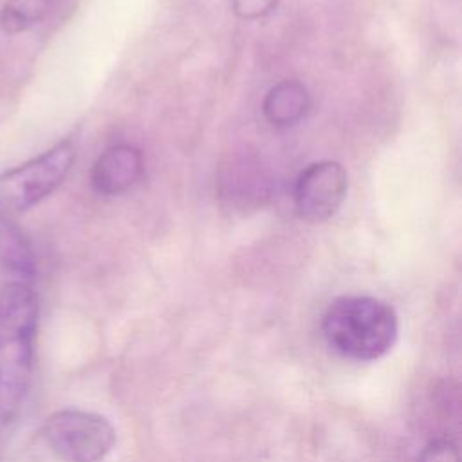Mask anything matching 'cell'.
Masks as SVG:
<instances>
[{
    "instance_id": "obj_3",
    "label": "cell",
    "mask_w": 462,
    "mask_h": 462,
    "mask_svg": "<svg viewBox=\"0 0 462 462\" xmlns=\"http://www.w3.org/2000/svg\"><path fill=\"white\" fill-rule=\"evenodd\" d=\"M76 159L70 141H61L42 155L0 175V215L27 211L51 195L67 177Z\"/></svg>"
},
{
    "instance_id": "obj_6",
    "label": "cell",
    "mask_w": 462,
    "mask_h": 462,
    "mask_svg": "<svg viewBox=\"0 0 462 462\" xmlns=\"http://www.w3.org/2000/svg\"><path fill=\"white\" fill-rule=\"evenodd\" d=\"M144 171L143 152L132 144L108 146L92 164L90 184L103 197H117L130 191Z\"/></svg>"
},
{
    "instance_id": "obj_11",
    "label": "cell",
    "mask_w": 462,
    "mask_h": 462,
    "mask_svg": "<svg viewBox=\"0 0 462 462\" xmlns=\"http://www.w3.org/2000/svg\"><path fill=\"white\" fill-rule=\"evenodd\" d=\"M419 462H458V448L449 439H433L420 449Z\"/></svg>"
},
{
    "instance_id": "obj_4",
    "label": "cell",
    "mask_w": 462,
    "mask_h": 462,
    "mask_svg": "<svg viewBox=\"0 0 462 462\" xmlns=\"http://www.w3.org/2000/svg\"><path fill=\"white\" fill-rule=\"evenodd\" d=\"M43 437L51 451L65 462H99L116 444V430L103 415L76 408L51 413Z\"/></svg>"
},
{
    "instance_id": "obj_9",
    "label": "cell",
    "mask_w": 462,
    "mask_h": 462,
    "mask_svg": "<svg viewBox=\"0 0 462 462\" xmlns=\"http://www.w3.org/2000/svg\"><path fill=\"white\" fill-rule=\"evenodd\" d=\"M267 184L262 168L258 164H249L245 161L231 166L229 173L222 179V195L231 199L240 206H247L249 202L262 204V199L267 197Z\"/></svg>"
},
{
    "instance_id": "obj_10",
    "label": "cell",
    "mask_w": 462,
    "mask_h": 462,
    "mask_svg": "<svg viewBox=\"0 0 462 462\" xmlns=\"http://www.w3.org/2000/svg\"><path fill=\"white\" fill-rule=\"evenodd\" d=\"M51 7V0H7L0 9V27L7 34H18L40 23Z\"/></svg>"
},
{
    "instance_id": "obj_12",
    "label": "cell",
    "mask_w": 462,
    "mask_h": 462,
    "mask_svg": "<svg viewBox=\"0 0 462 462\" xmlns=\"http://www.w3.org/2000/svg\"><path fill=\"white\" fill-rule=\"evenodd\" d=\"M231 5L238 18L258 20L274 11L278 0H231Z\"/></svg>"
},
{
    "instance_id": "obj_1",
    "label": "cell",
    "mask_w": 462,
    "mask_h": 462,
    "mask_svg": "<svg viewBox=\"0 0 462 462\" xmlns=\"http://www.w3.org/2000/svg\"><path fill=\"white\" fill-rule=\"evenodd\" d=\"M36 323L38 296L32 282H5L0 287V422L13 420L27 395Z\"/></svg>"
},
{
    "instance_id": "obj_2",
    "label": "cell",
    "mask_w": 462,
    "mask_h": 462,
    "mask_svg": "<svg viewBox=\"0 0 462 462\" xmlns=\"http://www.w3.org/2000/svg\"><path fill=\"white\" fill-rule=\"evenodd\" d=\"M327 345L352 361H375L386 356L399 334L392 305L372 296H341L321 318Z\"/></svg>"
},
{
    "instance_id": "obj_8",
    "label": "cell",
    "mask_w": 462,
    "mask_h": 462,
    "mask_svg": "<svg viewBox=\"0 0 462 462\" xmlns=\"http://www.w3.org/2000/svg\"><path fill=\"white\" fill-rule=\"evenodd\" d=\"M0 265L13 280L32 282L34 258L29 242L7 217L0 215Z\"/></svg>"
},
{
    "instance_id": "obj_5",
    "label": "cell",
    "mask_w": 462,
    "mask_h": 462,
    "mask_svg": "<svg viewBox=\"0 0 462 462\" xmlns=\"http://www.w3.org/2000/svg\"><path fill=\"white\" fill-rule=\"evenodd\" d=\"M348 189L346 170L337 161L309 164L294 186V204L300 218L319 224L341 208Z\"/></svg>"
},
{
    "instance_id": "obj_7",
    "label": "cell",
    "mask_w": 462,
    "mask_h": 462,
    "mask_svg": "<svg viewBox=\"0 0 462 462\" xmlns=\"http://www.w3.org/2000/svg\"><path fill=\"white\" fill-rule=\"evenodd\" d=\"M310 108V96L303 83L283 79L271 87L263 97L262 110L265 119L278 128L298 125Z\"/></svg>"
}]
</instances>
